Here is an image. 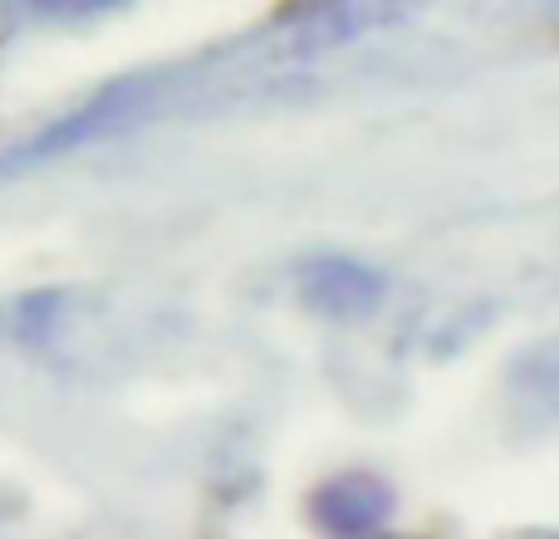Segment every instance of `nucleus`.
Wrapping results in <instances>:
<instances>
[{"label": "nucleus", "mask_w": 559, "mask_h": 539, "mask_svg": "<svg viewBox=\"0 0 559 539\" xmlns=\"http://www.w3.org/2000/svg\"><path fill=\"white\" fill-rule=\"evenodd\" d=\"M314 515L319 525L338 535H364V530H378V525L393 515V491L373 476H338L319 491L314 501Z\"/></svg>", "instance_id": "nucleus-1"}, {"label": "nucleus", "mask_w": 559, "mask_h": 539, "mask_svg": "<svg viewBox=\"0 0 559 539\" xmlns=\"http://www.w3.org/2000/svg\"><path fill=\"white\" fill-rule=\"evenodd\" d=\"M305 299L324 314H364L378 304V275L354 261H314L305 270Z\"/></svg>", "instance_id": "nucleus-2"}, {"label": "nucleus", "mask_w": 559, "mask_h": 539, "mask_svg": "<svg viewBox=\"0 0 559 539\" xmlns=\"http://www.w3.org/2000/svg\"><path fill=\"white\" fill-rule=\"evenodd\" d=\"M20 5L45 20H94V15H104V10L123 5V0H20Z\"/></svg>", "instance_id": "nucleus-3"}]
</instances>
